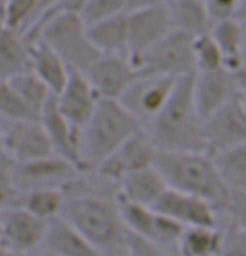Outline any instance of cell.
<instances>
[{
  "label": "cell",
  "mask_w": 246,
  "mask_h": 256,
  "mask_svg": "<svg viewBox=\"0 0 246 256\" xmlns=\"http://www.w3.org/2000/svg\"><path fill=\"white\" fill-rule=\"evenodd\" d=\"M89 4H90V0H62L59 6H57L52 12L47 14L42 20H46V18L50 17V16H56V14H79V16H82L86 8H88ZM40 22H38V24H40ZM38 24H37V26H38ZM36 27H34V28H36ZM34 28H32V30H34Z\"/></svg>",
  "instance_id": "40"
},
{
  "label": "cell",
  "mask_w": 246,
  "mask_h": 256,
  "mask_svg": "<svg viewBox=\"0 0 246 256\" xmlns=\"http://www.w3.org/2000/svg\"><path fill=\"white\" fill-rule=\"evenodd\" d=\"M244 72L234 74L228 69L196 72L194 100L202 120L213 116L216 110H220L233 99L240 98Z\"/></svg>",
  "instance_id": "11"
},
{
  "label": "cell",
  "mask_w": 246,
  "mask_h": 256,
  "mask_svg": "<svg viewBox=\"0 0 246 256\" xmlns=\"http://www.w3.org/2000/svg\"><path fill=\"white\" fill-rule=\"evenodd\" d=\"M168 190H170V186H168L162 174L158 171L156 166H151L124 178L119 182L118 196L128 201L138 202V204L154 208V204L161 200V196Z\"/></svg>",
  "instance_id": "21"
},
{
  "label": "cell",
  "mask_w": 246,
  "mask_h": 256,
  "mask_svg": "<svg viewBox=\"0 0 246 256\" xmlns=\"http://www.w3.org/2000/svg\"><path fill=\"white\" fill-rule=\"evenodd\" d=\"M0 120L20 122V120H40L38 114L28 108L8 82H0Z\"/></svg>",
  "instance_id": "32"
},
{
  "label": "cell",
  "mask_w": 246,
  "mask_h": 256,
  "mask_svg": "<svg viewBox=\"0 0 246 256\" xmlns=\"http://www.w3.org/2000/svg\"><path fill=\"white\" fill-rule=\"evenodd\" d=\"M204 146L211 156L246 144V108L240 98L204 119Z\"/></svg>",
  "instance_id": "8"
},
{
  "label": "cell",
  "mask_w": 246,
  "mask_h": 256,
  "mask_svg": "<svg viewBox=\"0 0 246 256\" xmlns=\"http://www.w3.org/2000/svg\"><path fill=\"white\" fill-rule=\"evenodd\" d=\"M211 36L214 37L221 54L224 59V67L234 74L246 70V54H244V26L240 20H226L214 24L211 28Z\"/></svg>",
  "instance_id": "23"
},
{
  "label": "cell",
  "mask_w": 246,
  "mask_h": 256,
  "mask_svg": "<svg viewBox=\"0 0 246 256\" xmlns=\"http://www.w3.org/2000/svg\"><path fill=\"white\" fill-rule=\"evenodd\" d=\"M241 100H243L244 108H246V72L243 76V88H241Z\"/></svg>",
  "instance_id": "45"
},
{
  "label": "cell",
  "mask_w": 246,
  "mask_h": 256,
  "mask_svg": "<svg viewBox=\"0 0 246 256\" xmlns=\"http://www.w3.org/2000/svg\"><path fill=\"white\" fill-rule=\"evenodd\" d=\"M224 212H228L233 221V228L246 234V191L231 190L230 200L224 206Z\"/></svg>",
  "instance_id": "36"
},
{
  "label": "cell",
  "mask_w": 246,
  "mask_h": 256,
  "mask_svg": "<svg viewBox=\"0 0 246 256\" xmlns=\"http://www.w3.org/2000/svg\"><path fill=\"white\" fill-rule=\"evenodd\" d=\"M226 236L218 228H186L178 251L180 256H220L224 250Z\"/></svg>",
  "instance_id": "27"
},
{
  "label": "cell",
  "mask_w": 246,
  "mask_h": 256,
  "mask_svg": "<svg viewBox=\"0 0 246 256\" xmlns=\"http://www.w3.org/2000/svg\"><path fill=\"white\" fill-rule=\"evenodd\" d=\"M86 76L100 99L120 100L142 74L129 56L102 54Z\"/></svg>",
  "instance_id": "9"
},
{
  "label": "cell",
  "mask_w": 246,
  "mask_h": 256,
  "mask_svg": "<svg viewBox=\"0 0 246 256\" xmlns=\"http://www.w3.org/2000/svg\"><path fill=\"white\" fill-rule=\"evenodd\" d=\"M49 224L50 223L34 216L22 206L8 208L2 211L0 241L24 253H32L44 244Z\"/></svg>",
  "instance_id": "14"
},
{
  "label": "cell",
  "mask_w": 246,
  "mask_h": 256,
  "mask_svg": "<svg viewBox=\"0 0 246 256\" xmlns=\"http://www.w3.org/2000/svg\"><path fill=\"white\" fill-rule=\"evenodd\" d=\"M8 84L12 86L14 90L26 100L27 106L34 112L38 114V118L44 112L46 106L50 102L52 98H56L52 94V90L42 82L38 77L34 74L32 70L14 77L12 80H8Z\"/></svg>",
  "instance_id": "29"
},
{
  "label": "cell",
  "mask_w": 246,
  "mask_h": 256,
  "mask_svg": "<svg viewBox=\"0 0 246 256\" xmlns=\"http://www.w3.org/2000/svg\"><path fill=\"white\" fill-rule=\"evenodd\" d=\"M192 40L194 37L184 32L171 30L146 54L132 60V64L142 76H164L180 79V77L196 74Z\"/></svg>",
  "instance_id": "6"
},
{
  "label": "cell",
  "mask_w": 246,
  "mask_h": 256,
  "mask_svg": "<svg viewBox=\"0 0 246 256\" xmlns=\"http://www.w3.org/2000/svg\"><path fill=\"white\" fill-rule=\"evenodd\" d=\"M56 100L60 114L82 132V129L92 119L102 99L96 92L88 76L82 72H70L64 90L56 96Z\"/></svg>",
  "instance_id": "16"
},
{
  "label": "cell",
  "mask_w": 246,
  "mask_h": 256,
  "mask_svg": "<svg viewBox=\"0 0 246 256\" xmlns=\"http://www.w3.org/2000/svg\"><path fill=\"white\" fill-rule=\"evenodd\" d=\"M2 211H4V210H0V220H2Z\"/></svg>",
  "instance_id": "48"
},
{
  "label": "cell",
  "mask_w": 246,
  "mask_h": 256,
  "mask_svg": "<svg viewBox=\"0 0 246 256\" xmlns=\"http://www.w3.org/2000/svg\"><path fill=\"white\" fill-rule=\"evenodd\" d=\"M32 72L52 90V94L59 96L64 90L72 70L54 49L42 40H34Z\"/></svg>",
  "instance_id": "22"
},
{
  "label": "cell",
  "mask_w": 246,
  "mask_h": 256,
  "mask_svg": "<svg viewBox=\"0 0 246 256\" xmlns=\"http://www.w3.org/2000/svg\"><path fill=\"white\" fill-rule=\"evenodd\" d=\"M129 0H90L88 8L82 14V18L88 26L98 24L110 17H118L128 14Z\"/></svg>",
  "instance_id": "35"
},
{
  "label": "cell",
  "mask_w": 246,
  "mask_h": 256,
  "mask_svg": "<svg viewBox=\"0 0 246 256\" xmlns=\"http://www.w3.org/2000/svg\"><path fill=\"white\" fill-rule=\"evenodd\" d=\"M40 122L44 124L46 131L49 134L52 148L57 156L67 159L79 168L80 172H84L80 161V131L60 114L56 98H52L50 102L46 106L44 112L40 116Z\"/></svg>",
  "instance_id": "18"
},
{
  "label": "cell",
  "mask_w": 246,
  "mask_h": 256,
  "mask_svg": "<svg viewBox=\"0 0 246 256\" xmlns=\"http://www.w3.org/2000/svg\"><path fill=\"white\" fill-rule=\"evenodd\" d=\"M62 2V0H40V7H38V20H37V24L44 18L47 14L49 12H52L54 8L59 6V4ZM36 24V26H37ZM34 26V27H36Z\"/></svg>",
  "instance_id": "42"
},
{
  "label": "cell",
  "mask_w": 246,
  "mask_h": 256,
  "mask_svg": "<svg viewBox=\"0 0 246 256\" xmlns=\"http://www.w3.org/2000/svg\"><path fill=\"white\" fill-rule=\"evenodd\" d=\"M24 210L32 212L37 218L52 223V221L64 218L67 206V192L60 188H38L22 192L20 204Z\"/></svg>",
  "instance_id": "26"
},
{
  "label": "cell",
  "mask_w": 246,
  "mask_h": 256,
  "mask_svg": "<svg viewBox=\"0 0 246 256\" xmlns=\"http://www.w3.org/2000/svg\"><path fill=\"white\" fill-rule=\"evenodd\" d=\"M4 124V152L17 164L54 156V148L40 120H20Z\"/></svg>",
  "instance_id": "10"
},
{
  "label": "cell",
  "mask_w": 246,
  "mask_h": 256,
  "mask_svg": "<svg viewBox=\"0 0 246 256\" xmlns=\"http://www.w3.org/2000/svg\"><path fill=\"white\" fill-rule=\"evenodd\" d=\"M116 201H118L120 218H122V223L126 226L128 233L136 234L139 238L154 243L156 241L158 220H159L158 212L152 208L128 201L120 196H118Z\"/></svg>",
  "instance_id": "28"
},
{
  "label": "cell",
  "mask_w": 246,
  "mask_h": 256,
  "mask_svg": "<svg viewBox=\"0 0 246 256\" xmlns=\"http://www.w3.org/2000/svg\"><path fill=\"white\" fill-rule=\"evenodd\" d=\"M213 158L231 190L246 191V144L223 151Z\"/></svg>",
  "instance_id": "30"
},
{
  "label": "cell",
  "mask_w": 246,
  "mask_h": 256,
  "mask_svg": "<svg viewBox=\"0 0 246 256\" xmlns=\"http://www.w3.org/2000/svg\"><path fill=\"white\" fill-rule=\"evenodd\" d=\"M236 20H240L241 24H246V0H241L240 8H238V16H236Z\"/></svg>",
  "instance_id": "44"
},
{
  "label": "cell",
  "mask_w": 246,
  "mask_h": 256,
  "mask_svg": "<svg viewBox=\"0 0 246 256\" xmlns=\"http://www.w3.org/2000/svg\"><path fill=\"white\" fill-rule=\"evenodd\" d=\"M172 0H129L128 2V14L136 10H146V8H159L168 7Z\"/></svg>",
  "instance_id": "41"
},
{
  "label": "cell",
  "mask_w": 246,
  "mask_h": 256,
  "mask_svg": "<svg viewBox=\"0 0 246 256\" xmlns=\"http://www.w3.org/2000/svg\"><path fill=\"white\" fill-rule=\"evenodd\" d=\"M129 20V57L136 60L138 57L162 40L172 30L171 16L168 7L146 8L128 14Z\"/></svg>",
  "instance_id": "17"
},
{
  "label": "cell",
  "mask_w": 246,
  "mask_h": 256,
  "mask_svg": "<svg viewBox=\"0 0 246 256\" xmlns=\"http://www.w3.org/2000/svg\"><path fill=\"white\" fill-rule=\"evenodd\" d=\"M220 256H246V234L233 228V233L226 238L224 250Z\"/></svg>",
  "instance_id": "39"
},
{
  "label": "cell",
  "mask_w": 246,
  "mask_h": 256,
  "mask_svg": "<svg viewBox=\"0 0 246 256\" xmlns=\"http://www.w3.org/2000/svg\"><path fill=\"white\" fill-rule=\"evenodd\" d=\"M37 256H54V254H50V253H42V254H37Z\"/></svg>",
  "instance_id": "47"
},
{
  "label": "cell",
  "mask_w": 246,
  "mask_h": 256,
  "mask_svg": "<svg viewBox=\"0 0 246 256\" xmlns=\"http://www.w3.org/2000/svg\"><path fill=\"white\" fill-rule=\"evenodd\" d=\"M89 38L100 54L129 56L128 14L110 17L89 26Z\"/></svg>",
  "instance_id": "24"
},
{
  "label": "cell",
  "mask_w": 246,
  "mask_h": 256,
  "mask_svg": "<svg viewBox=\"0 0 246 256\" xmlns=\"http://www.w3.org/2000/svg\"><path fill=\"white\" fill-rule=\"evenodd\" d=\"M192 54H194L196 72L226 69L223 54H221L220 47L216 44L214 37L211 36V32L194 37V40H192Z\"/></svg>",
  "instance_id": "34"
},
{
  "label": "cell",
  "mask_w": 246,
  "mask_h": 256,
  "mask_svg": "<svg viewBox=\"0 0 246 256\" xmlns=\"http://www.w3.org/2000/svg\"><path fill=\"white\" fill-rule=\"evenodd\" d=\"M200 2H204V0H200Z\"/></svg>",
  "instance_id": "50"
},
{
  "label": "cell",
  "mask_w": 246,
  "mask_h": 256,
  "mask_svg": "<svg viewBox=\"0 0 246 256\" xmlns=\"http://www.w3.org/2000/svg\"><path fill=\"white\" fill-rule=\"evenodd\" d=\"M152 210L178 221L184 228H198V226L218 228V220H216L218 210L211 202L171 188L161 196Z\"/></svg>",
  "instance_id": "15"
},
{
  "label": "cell",
  "mask_w": 246,
  "mask_h": 256,
  "mask_svg": "<svg viewBox=\"0 0 246 256\" xmlns=\"http://www.w3.org/2000/svg\"><path fill=\"white\" fill-rule=\"evenodd\" d=\"M32 40H42L59 54L72 72L88 74L102 56L89 38V26L79 14H56L28 32Z\"/></svg>",
  "instance_id": "5"
},
{
  "label": "cell",
  "mask_w": 246,
  "mask_h": 256,
  "mask_svg": "<svg viewBox=\"0 0 246 256\" xmlns=\"http://www.w3.org/2000/svg\"><path fill=\"white\" fill-rule=\"evenodd\" d=\"M124 256H172L164 251L162 246H158L148 240L139 238L136 234H128V244Z\"/></svg>",
  "instance_id": "38"
},
{
  "label": "cell",
  "mask_w": 246,
  "mask_h": 256,
  "mask_svg": "<svg viewBox=\"0 0 246 256\" xmlns=\"http://www.w3.org/2000/svg\"><path fill=\"white\" fill-rule=\"evenodd\" d=\"M176 82L178 79L174 77L141 76L132 84V88L122 96L120 102L134 118L139 119V122L146 129V126L151 124L170 102Z\"/></svg>",
  "instance_id": "7"
},
{
  "label": "cell",
  "mask_w": 246,
  "mask_h": 256,
  "mask_svg": "<svg viewBox=\"0 0 246 256\" xmlns=\"http://www.w3.org/2000/svg\"><path fill=\"white\" fill-rule=\"evenodd\" d=\"M64 218L104 254L109 251L126 253L129 233L120 218L118 201L110 204L100 196L77 194L67 200Z\"/></svg>",
  "instance_id": "4"
},
{
  "label": "cell",
  "mask_w": 246,
  "mask_h": 256,
  "mask_svg": "<svg viewBox=\"0 0 246 256\" xmlns=\"http://www.w3.org/2000/svg\"><path fill=\"white\" fill-rule=\"evenodd\" d=\"M79 172V168L57 154L37 159V161L17 164V180L22 192L38 190V188L67 190L76 182Z\"/></svg>",
  "instance_id": "13"
},
{
  "label": "cell",
  "mask_w": 246,
  "mask_h": 256,
  "mask_svg": "<svg viewBox=\"0 0 246 256\" xmlns=\"http://www.w3.org/2000/svg\"><path fill=\"white\" fill-rule=\"evenodd\" d=\"M171 16L172 30L184 32L191 37L210 34L213 22L208 16L204 2L200 0H172L168 6Z\"/></svg>",
  "instance_id": "25"
},
{
  "label": "cell",
  "mask_w": 246,
  "mask_h": 256,
  "mask_svg": "<svg viewBox=\"0 0 246 256\" xmlns=\"http://www.w3.org/2000/svg\"><path fill=\"white\" fill-rule=\"evenodd\" d=\"M144 126L120 100L102 99L80 132V161L84 171H98L100 164L119 151Z\"/></svg>",
  "instance_id": "3"
},
{
  "label": "cell",
  "mask_w": 246,
  "mask_h": 256,
  "mask_svg": "<svg viewBox=\"0 0 246 256\" xmlns=\"http://www.w3.org/2000/svg\"><path fill=\"white\" fill-rule=\"evenodd\" d=\"M44 246L47 253L54 256H106L66 218L49 224Z\"/></svg>",
  "instance_id": "20"
},
{
  "label": "cell",
  "mask_w": 246,
  "mask_h": 256,
  "mask_svg": "<svg viewBox=\"0 0 246 256\" xmlns=\"http://www.w3.org/2000/svg\"><path fill=\"white\" fill-rule=\"evenodd\" d=\"M40 0H7L2 14V26L28 34L38 20Z\"/></svg>",
  "instance_id": "31"
},
{
  "label": "cell",
  "mask_w": 246,
  "mask_h": 256,
  "mask_svg": "<svg viewBox=\"0 0 246 256\" xmlns=\"http://www.w3.org/2000/svg\"><path fill=\"white\" fill-rule=\"evenodd\" d=\"M158 152L159 149L156 148V144L149 138L146 129H142L141 132H138L136 136L129 139L104 164H100L98 172L104 180L120 182L132 172L154 166Z\"/></svg>",
  "instance_id": "12"
},
{
  "label": "cell",
  "mask_w": 246,
  "mask_h": 256,
  "mask_svg": "<svg viewBox=\"0 0 246 256\" xmlns=\"http://www.w3.org/2000/svg\"><path fill=\"white\" fill-rule=\"evenodd\" d=\"M0 256H32L30 253H24V251H18L16 248H10L6 243L0 241Z\"/></svg>",
  "instance_id": "43"
},
{
  "label": "cell",
  "mask_w": 246,
  "mask_h": 256,
  "mask_svg": "<svg viewBox=\"0 0 246 256\" xmlns=\"http://www.w3.org/2000/svg\"><path fill=\"white\" fill-rule=\"evenodd\" d=\"M240 4L241 0H204V7L208 10V16L211 22H213V26L236 18Z\"/></svg>",
  "instance_id": "37"
},
{
  "label": "cell",
  "mask_w": 246,
  "mask_h": 256,
  "mask_svg": "<svg viewBox=\"0 0 246 256\" xmlns=\"http://www.w3.org/2000/svg\"><path fill=\"white\" fill-rule=\"evenodd\" d=\"M154 166L171 190L201 198L218 211L224 210L231 188L221 176L211 154L201 151H159Z\"/></svg>",
  "instance_id": "2"
},
{
  "label": "cell",
  "mask_w": 246,
  "mask_h": 256,
  "mask_svg": "<svg viewBox=\"0 0 246 256\" xmlns=\"http://www.w3.org/2000/svg\"><path fill=\"white\" fill-rule=\"evenodd\" d=\"M194 76L180 77L162 112L146 126V132L159 151H201L204 146V120L194 100Z\"/></svg>",
  "instance_id": "1"
},
{
  "label": "cell",
  "mask_w": 246,
  "mask_h": 256,
  "mask_svg": "<svg viewBox=\"0 0 246 256\" xmlns=\"http://www.w3.org/2000/svg\"><path fill=\"white\" fill-rule=\"evenodd\" d=\"M6 4H7V0H0V18H2L4 8H6Z\"/></svg>",
  "instance_id": "46"
},
{
  "label": "cell",
  "mask_w": 246,
  "mask_h": 256,
  "mask_svg": "<svg viewBox=\"0 0 246 256\" xmlns=\"http://www.w3.org/2000/svg\"><path fill=\"white\" fill-rule=\"evenodd\" d=\"M0 26H2V18H0Z\"/></svg>",
  "instance_id": "49"
},
{
  "label": "cell",
  "mask_w": 246,
  "mask_h": 256,
  "mask_svg": "<svg viewBox=\"0 0 246 256\" xmlns=\"http://www.w3.org/2000/svg\"><path fill=\"white\" fill-rule=\"evenodd\" d=\"M32 46L28 34L0 26V82L32 70Z\"/></svg>",
  "instance_id": "19"
},
{
  "label": "cell",
  "mask_w": 246,
  "mask_h": 256,
  "mask_svg": "<svg viewBox=\"0 0 246 256\" xmlns=\"http://www.w3.org/2000/svg\"><path fill=\"white\" fill-rule=\"evenodd\" d=\"M22 190L17 180V162L6 152L0 154V210L20 204Z\"/></svg>",
  "instance_id": "33"
}]
</instances>
